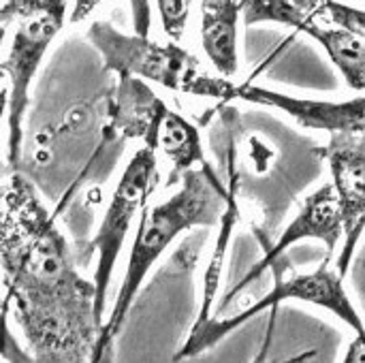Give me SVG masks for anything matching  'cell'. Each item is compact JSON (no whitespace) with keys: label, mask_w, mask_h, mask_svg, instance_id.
Listing matches in <instances>:
<instances>
[{"label":"cell","mask_w":365,"mask_h":363,"mask_svg":"<svg viewBox=\"0 0 365 363\" xmlns=\"http://www.w3.org/2000/svg\"><path fill=\"white\" fill-rule=\"evenodd\" d=\"M0 257L4 315L26 338L30 363L94 362L103 332L94 280L77 272L53 214L19 171L2 186Z\"/></svg>","instance_id":"obj_1"},{"label":"cell","mask_w":365,"mask_h":363,"mask_svg":"<svg viewBox=\"0 0 365 363\" xmlns=\"http://www.w3.org/2000/svg\"><path fill=\"white\" fill-rule=\"evenodd\" d=\"M229 195L216 182L214 173L207 167L188 171L180 188L158 205H148L141 212V220L130 246L128 265L124 280L120 285L113 310L103 325L98 349L92 363H105L109 359L111 344L135 304V297L148 278L154 263L163 252L186 231L195 227H214L222 220L227 210Z\"/></svg>","instance_id":"obj_2"},{"label":"cell","mask_w":365,"mask_h":363,"mask_svg":"<svg viewBox=\"0 0 365 363\" xmlns=\"http://www.w3.org/2000/svg\"><path fill=\"white\" fill-rule=\"evenodd\" d=\"M88 41L103 58V68L118 75H135L154 81L167 90L233 101L237 86L222 75H212L203 62L175 41L158 43L141 34H124L109 21H94L88 28Z\"/></svg>","instance_id":"obj_3"},{"label":"cell","mask_w":365,"mask_h":363,"mask_svg":"<svg viewBox=\"0 0 365 363\" xmlns=\"http://www.w3.org/2000/svg\"><path fill=\"white\" fill-rule=\"evenodd\" d=\"M2 26L13 28L2 71L6 75V165L21 160L24 118L36 71L66 21V0H4Z\"/></svg>","instance_id":"obj_4"},{"label":"cell","mask_w":365,"mask_h":363,"mask_svg":"<svg viewBox=\"0 0 365 363\" xmlns=\"http://www.w3.org/2000/svg\"><path fill=\"white\" fill-rule=\"evenodd\" d=\"M327 265H329V261H325L319 270H314L310 274H297V276H289V278L278 276L274 282V289L265 297H261L250 308L237 312L235 317H227V319L210 317L201 327L190 329L186 342L182 344V349L178 351L173 362L199 357L201 353L214 349L231 332L246 325L257 315H261L269 308H276L287 300H297V302L329 310L342 323H346L355 334H364L365 325L361 321V315L357 312V308L353 306V302L344 289V278L338 274V270H329Z\"/></svg>","instance_id":"obj_5"},{"label":"cell","mask_w":365,"mask_h":363,"mask_svg":"<svg viewBox=\"0 0 365 363\" xmlns=\"http://www.w3.org/2000/svg\"><path fill=\"white\" fill-rule=\"evenodd\" d=\"M158 184V158L156 150L143 145L139 148L128 165L124 167L101 227L92 240V250L96 252V270H94V287H96V312L103 321L107 289L113 278V270L118 257L122 252L124 240L133 227V220L148 208L150 195ZM105 325V323H103Z\"/></svg>","instance_id":"obj_6"},{"label":"cell","mask_w":365,"mask_h":363,"mask_svg":"<svg viewBox=\"0 0 365 363\" xmlns=\"http://www.w3.org/2000/svg\"><path fill=\"white\" fill-rule=\"evenodd\" d=\"M261 21L282 24L314 39L340 71L346 86L365 94V39L342 28L319 24L317 17L302 11L291 0H244V24L252 26Z\"/></svg>","instance_id":"obj_7"},{"label":"cell","mask_w":365,"mask_h":363,"mask_svg":"<svg viewBox=\"0 0 365 363\" xmlns=\"http://www.w3.org/2000/svg\"><path fill=\"white\" fill-rule=\"evenodd\" d=\"M321 156L329 165L331 184L342 210L344 240L336 270L344 278L365 231V133L329 135Z\"/></svg>","instance_id":"obj_8"},{"label":"cell","mask_w":365,"mask_h":363,"mask_svg":"<svg viewBox=\"0 0 365 363\" xmlns=\"http://www.w3.org/2000/svg\"><path fill=\"white\" fill-rule=\"evenodd\" d=\"M304 240L323 242L327 246V261L334 257L340 240H344L342 210H340V201H338V195H336V188H334L331 182L323 184L312 195H308V199L304 201V208L299 210L295 220L280 233V240L265 252V257L250 267V272L227 295V300H231L244 287L255 282L267 267H272L276 261H280L291 246H295L297 242H304Z\"/></svg>","instance_id":"obj_9"},{"label":"cell","mask_w":365,"mask_h":363,"mask_svg":"<svg viewBox=\"0 0 365 363\" xmlns=\"http://www.w3.org/2000/svg\"><path fill=\"white\" fill-rule=\"evenodd\" d=\"M235 98L280 109L289 113L295 122H299L304 128L327 131L329 135L365 133V96L334 103L319 98H299L269 88L242 83L235 90Z\"/></svg>","instance_id":"obj_10"},{"label":"cell","mask_w":365,"mask_h":363,"mask_svg":"<svg viewBox=\"0 0 365 363\" xmlns=\"http://www.w3.org/2000/svg\"><path fill=\"white\" fill-rule=\"evenodd\" d=\"M244 13V0H201L199 4V39L201 47L222 77H233L240 66L237 26Z\"/></svg>","instance_id":"obj_11"},{"label":"cell","mask_w":365,"mask_h":363,"mask_svg":"<svg viewBox=\"0 0 365 363\" xmlns=\"http://www.w3.org/2000/svg\"><path fill=\"white\" fill-rule=\"evenodd\" d=\"M167 105L135 75H120L118 103H115V128L130 137H139L150 148L158 120Z\"/></svg>","instance_id":"obj_12"},{"label":"cell","mask_w":365,"mask_h":363,"mask_svg":"<svg viewBox=\"0 0 365 363\" xmlns=\"http://www.w3.org/2000/svg\"><path fill=\"white\" fill-rule=\"evenodd\" d=\"M150 148L152 150L160 148L163 154L167 156V160L173 165V171H171L173 182H182V178L188 171L197 169V165L207 167L203 145H201V135H199L197 126L169 107L163 111V116L158 120L154 141Z\"/></svg>","instance_id":"obj_13"},{"label":"cell","mask_w":365,"mask_h":363,"mask_svg":"<svg viewBox=\"0 0 365 363\" xmlns=\"http://www.w3.org/2000/svg\"><path fill=\"white\" fill-rule=\"evenodd\" d=\"M237 216H240V210H237V203H235V184H233V188L229 193V199H227V210H225V216H222V233H220V240H218L216 250L212 255L210 267L205 272L203 300H201V308H199L197 321L192 323V329L201 327L210 319V312H212V306H214V300H216V293H218V285H220V274H222V261H225L227 244H229L231 231H233V227L237 223Z\"/></svg>","instance_id":"obj_14"},{"label":"cell","mask_w":365,"mask_h":363,"mask_svg":"<svg viewBox=\"0 0 365 363\" xmlns=\"http://www.w3.org/2000/svg\"><path fill=\"white\" fill-rule=\"evenodd\" d=\"M306 13L312 17H323L336 28H342L359 39H365V9L340 0H310Z\"/></svg>","instance_id":"obj_15"},{"label":"cell","mask_w":365,"mask_h":363,"mask_svg":"<svg viewBox=\"0 0 365 363\" xmlns=\"http://www.w3.org/2000/svg\"><path fill=\"white\" fill-rule=\"evenodd\" d=\"M192 2L195 0H156L160 26H163V32L169 36V41L180 43L184 39Z\"/></svg>","instance_id":"obj_16"},{"label":"cell","mask_w":365,"mask_h":363,"mask_svg":"<svg viewBox=\"0 0 365 363\" xmlns=\"http://www.w3.org/2000/svg\"><path fill=\"white\" fill-rule=\"evenodd\" d=\"M101 2H105V0H75V4H73V11H71V15H68V21L71 24H79V21H83Z\"/></svg>","instance_id":"obj_17"},{"label":"cell","mask_w":365,"mask_h":363,"mask_svg":"<svg viewBox=\"0 0 365 363\" xmlns=\"http://www.w3.org/2000/svg\"><path fill=\"white\" fill-rule=\"evenodd\" d=\"M342 363H365V332L357 334V338L349 344Z\"/></svg>","instance_id":"obj_18"},{"label":"cell","mask_w":365,"mask_h":363,"mask_svg":"<svg viewBox=\"0 0 365 363\" xmlns=\"http://www.w3.org/2000/svg\"><path fill=\"white\" fill-rule=\"evenodd\" d=\"M310 357H314V351H308V353H299L297 357H291V359H284V362H278V363H304V362H308Z\"/></svg>","instance_id":"obj_19"}]
</instances>
